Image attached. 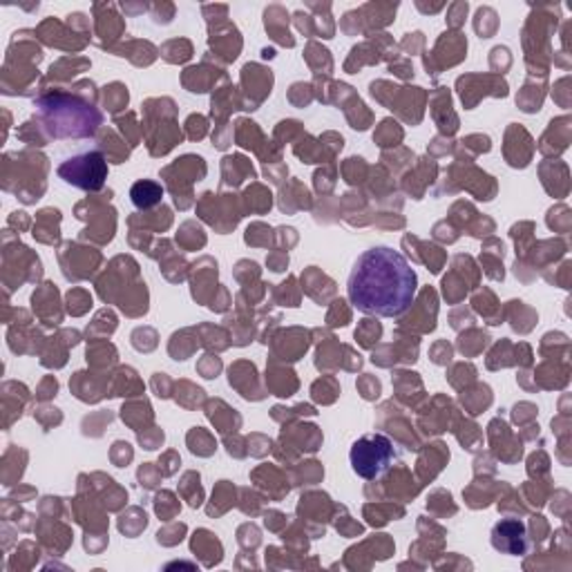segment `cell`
<instances>
[{
    "label": "cell",
    "mask_w": 572,
    "mask_h": 572,
    "mask_svg": "<svg viewBox=\"0 0 572 572\" xmlns=\"http://www.w3.org/2000/svg\"><path fill=\"white\" fill-rule=\"evenodd\" d=\"M349 458H352L354 472L361 479L374 481L392 467L396 458V450L385 434H367L354 443Z\"/></svg>",
    "instance_id": "3"
},
{
    "label": "cell",
    "mask_w": 572,
    "mask_h": 572,
    "mask_svg": "<svg viewBox=\"0 0 572 572\" xmlns=\"http://www.w3.org/2000/svg\"><path fill=\"white\" fill-rule=\"evenodd\" d=\"M494 548L507 554H523L525 552V527L521 521H501L494 527Z\"/></svg>",
    "instance_id": "5"
},
{
    "label": "cell",
    "mask_w": 572,
    "mask_h": 572,
    "mask_svg": "<svg viewBox=\"0 0 572 572\" xmlns=\"http://www.w3.org/2000/svg\"><path fill=\"white\" fill-rule=\"evenodd\" d=\"M130 197L137 208H152L155 204L161 201V188L152 181H139L132 186Z\"/></svg>",
    "instance_id": "6"
},
{
    "label": "cell",
    "mask_w": 572,
    "mask_h": 572,
    "mask_svg": "<svg viewBox=\"0 0 572 572\" xmlns=\"http://www.w3.org/2000/svg\"><path fill=\"white\" fill-rule=\"evenodd\" d=\"M59 177L81 190H101L108 177V161L101 152L90 150L61 164Z\"/></svg>",
    "instance_id": "4"
},
{
    "label": "cell",
    "mask_w": 572,
    "mask_h": 572,
    "mask_svg": "<svg viewBox=\"0 0 572 572\" xmlns=\"http://www.w3.org/2000/svg\"><path fill=\"white\" fill-rule=\"evenodd\" d=\"M39 119L55 139H86L101 126V115L92 106L68 97L52 95L37 101Z\"/></svg>",
    "instance_id": "2"
},
{
    "label": "cell",
    "mask_w": 572,
    "mask_h": 572,
    "mask_svg": "<svg viewBox=\"0 0 572 572\" xmlns=\"http://www.w3.org/2000/svg\"><path fill=\"white\" fill-rule=\"evenodd\" d=\"M416 286V270L398 250L374 246L356 259L347 292L358 312L378 318H398L412 307Z\"/></svg>",
    "instance_id": "1"
}]
</instances>
